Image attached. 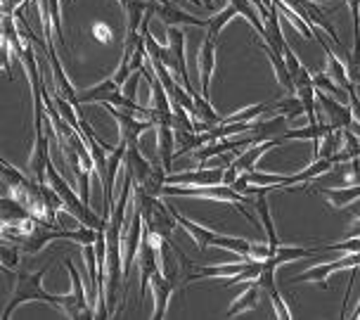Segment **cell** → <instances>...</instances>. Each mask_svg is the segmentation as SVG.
Returning <instances> with one entry per match:
<instances>
[{"label": "cell", "instance_id": "obj_11", "mask_svg": "<svg viewBox=\"0 0 360 320\" xmlns=\"http://www.w3.org/2000/svg\"><path fill=\"white\" fill-rule=\"evenodd\" d=\"M282 143L280 138H273V140H263L261 145H252L247 147V150H242L240 155L235 157V166L240 169V174H249V171L256 169V164H259V159L266 155V152H270L273 147H278Z\"/></svg>", "mask_w": 360, "mask_h": 320}, {"label": "cell", "instance_id": "obj_25", "mask_svg": "<svg viewBox=\"0 0 360 320\" xmlns=\"http://www.w3.org/2000/svg\"><path fill=\"white\" fill-rule=\"evenodd\" d=\"M313 83H315V88H318V91H325V93H330L332 98H339L342 100L344 98V88H339V83L332 79L330 74H315L313 76ZM349 95V93H346Z\"/></svg>", "mask_w": 360, "mask_h": 320}, {"label": "cell", "instance_id": "obj_13", "mask_svg": "<svg viewBox=\"0 0 360 320\" xmlns=\"http://www.w3.org/2000/svg\"><path fill=\"white\" fill-rule=\"evenodd\" d=\"M254 209H256V214H259L261 221H263V235H266L268 245L278 249L280 247V238H278V230H275L273 216H270V202H268L266 192H261V195L254 197Z\"/></svg>", "mask_w": 360, "mask_h": 320}, {"label": "cell", "instance_id": "obj_2", "mask_svg": "<svg viewBox=\"0 0 360 320\" xmlns=\"http://www.w3.org/2000/svg\"><path fill=\"white\" fill-rule=\"evenodd\" d=\"M152 292H154V316L157 320H162L166 316V309H169V299L171 294L178 290V287H183V271H176L171 275H166L162 268H159L157 273L152 275Z\"/></svg>", "mask_w": 360, "mask_h": 320}, {"label": "cell", "instance_id": "obj_15", "mask_svg": "<svg viewBox=\"0 0 360 320\" xmlns=\"http://www.w3.org/2000/svg\"><path fill=\"white\" fill-rule=\"evenodd\" d=\"M261 287L256 285V280H252V285L244 290L240 297L235 299L233 304L228 306V311H225V318H235L237 313H242V311H254L256 306H259V302H261Z\"/></svg>", "mask_w": 360, "mask_h": 320}, {"label": "cell", "instance_id": "obj_29", "mask_svg": "<svg viewBox=\"0 0 360 320\" xmlns=\"http://www.w3.org/2000/svg\"><path fill=\"white\" fill-rule=\"evenodd\" d=\"M93 36L98 38L100 43H109L112 41V29H109L105 22H95L93 24Z\"/></svg>", "mask_w": 360, "mask_h": 320}, {"label": "cell", "instance_id": "obj_32", "mask_svg": "<svg viewBox=\"0 0 360 320\" xmlns=\"http://www.w3.org/2000/svg\"><path fill=\"white\" fill-rule=\"evenodd\" d=\"M128 3H131V0H119V5H121L124 10H128Z\"/></svg>", "mask_w": 360, "mask_h": 320}, {"label": "cell", "instance_id": "obj_26", "mask_svg": "<svg viewBox=\"0 0 360 320\" xmlns=\"http://www.w3.org/2000/svg\"><path fill=\"white\" fill-rule=\"evenodd\" d=\"M19 254H22V249H19L17 245L10 247L8 242H3L0 256H3V268H5V271H19Z\"/></svg>", "mask_w": 360, "mask_h": 320}, {"label": "cell", "instance_id": "obj_7", "mask_svg": "<svg viewBox=\"0 0 360 320\" xmlns=\"http://www.w3.org/2000/svg\"><path fill=\"white\" fill-rule=\"evenodd\" d=\"M214 69H216V41L204 36L202 48H199V93H202L204 98H209Z\"/></svg>", "mask_w": 360, "mask_h": 320}, {"label": "cell", "instance_id": "obj_9", "mask_svg": "<svg viewBox=\"0 0 360 320\" xmlns=\"http://www.w3.org/2000/svg\"><path fill=\"white\" fill-rule=\"evenodd\" d=\"M166 36H169V38H166V43H169L173 57L178 60V76H180V81H183L185 91H190L192 95H195L197 91L192 88L190 76H188V64H185V31H180L178 27H169Z\"/></svg>", "mask_w": 360, "mask_h": 320}, {"label": "cell", "instance_id": "obj_12", "mask_svg": "<svg viewBox=\"0 0 360 320\" xmlns=\"http://www.w3.org/2000/svg\"><path fill=\"white\" fill-rule=\"evenodd\" d=\"M169 211L173 214V219L178 221V226H183L188 233L192 235V240L197 242V247H199V252H204L209 245H211V240L216 238V230H209V228H204V226H199V223H195V221H190L188 216H183L180 211L173 207V204H169Z\"/></svg>", "mask_w": 360, "mask_h": 320}, {"label": "cell", "instance_id": "obj_27", "mask_svg": "<svg viewBox=\"0 0 360 320\" xmlns=\"http://www.w3.org/2000/svg\"><path fill=\"white\" fill-rule=\"evenodd\" d=\"M268 297H270V304H273V309H275V318H280V320H289V318H292V311H289V306L285 304V299H282L280 290L270 292Z\"/></svg>", "mask_w": 360, "mask_h": 320}, {"label": "cell", "instance_id": "obj_30", "mask_svg": "<svg viewBox=\"0 0 360 320\" xmlns=\"http://www.w3.org/2000/svg\"><path fill=\"white\" fill-rule=\"evenodd\" d=\"M240 178V169H237L235 164L225 166V174H223V183L225 185H235V181Z\"/></svg>", "mask_w": 360, "mask_h": 320}, {"label": "cell", "instance_id": "obj_31", "mask_svg": "<svg viewBox=\"0 0 360 320\" xmlns=\"http://www.w3.org/2000/svg\"><path fill=\"white\" fill-rule=\"evenodd\" d=\"M138 79H140V76L135 74V76H131V79L124 83V88H121V91H124L126 98H135V91H138V88H135V86H138Z\"/></svg>", "mask_w": 360, "mask_h": 320}, {"label": "cell", "instance_id": "obj_14", "mask_svg": "<svg viewBox=\"0 0 360 320\" xmlns=\"http://www.w3.org/2000/svg\"><path fill=\"white\" fill-rule=\"evenodd\" d=\"M157 136H159V162L171 174L173 159H176V147H178L176 131H173V126H157Z\"/></svg>", "mask_w": 360, "mask_h": 320}, {"label": "cell", "instance_id": "obj_8", "mask_svg": "<svg viewBox=\"0 0 360 320\" xmlns=\"http://www.w3.org/2000/svg\"><path fill=\"white\" fill-rule=\"evenodd\" d=\"M157 15L166 24V27H178V24H190V27H202L207 29L209 19H199L195 15H188L180 8L171 3V0H157Z\"/></svg>", "mask_w": 360, "mask_h": 320}, {"label": "cell", "instance_id": "obj_19", "mask_svg": "<svg viewBox=\"0 0 360 320\" xmlns=\"http://www.w3.org/2000/svg\"><path fill=\"white\" fill-rule=\"evenodd\" d=\"M121 91V86L117 81H114V76L112 79H107V81H102L100 86H95L93 91H86V93H81L79 95V100H81V105H86V102H109V98H112L114 93H119Z\"/></svg>", "mask_w": 360, "mask_h": 320}, {"label": "cell", "instance_id": "obj_1", "mask_svg": "<svg viewBox=\"0 0 360 320\" xmlns=\"http://www.w3.org/2000/svg\"><path fill=\"white\" fill-rule=\"evenodd\" d=\"M45 273H48V268H43V271H38V273L22 271V268L15 271V275H17L15 292H12L10 304L3 309V316L0 318H10V313L15 311L17 306H22L27 302H43L48 306H57V309H62L67 318H83V311H81L79 302H76L74 292L62 294V297H53V294H48L43 290V275Z\"/></svg>", "mask_w": 360, "mask_h": 320}, {"label": "cell", "instance_id": "obj_28", "mask_svg": "<svg viewBox=\"0 0 360 320\" xmlns=\"http://www.w3.org/2000/svg\"><path fill=\"white\" fill-rule=\"evenodd\" d=\"M50 3V15H53V24H55V34L60 38V43L64 46V34H62V15H60V0H48Z\"/></svg>", "mask_w": 360, "mask_h": 320}, {"label": "cell", "instance_id": "obj_6", "mask_svg": "<svg viewBox=\"0 0 360 320\" xmlns=\"http://www.w3.org/2000/svg\"><path fill=\"white\" fill-rule=\"evenodd\" d=\"M105 110L117 117V121L121 124V136L128 138V143L140 145V136H143L145 131H150V128H154V124L150 119H145V121L135 119L138 114H131V112L119 110V107H112V105H105Z\"/></svg>", "mask_w": 360, "mask_h": 320}, {"label": "cell", "instance_id": "obj_23", "mask_svg": "<svg viewBox=\"0 0 360 320\" xmlns=\"http://www.w3.org/2000/svg\"><path fill=\"white\" fill-rule=\"evenodd\" d=\"M275 114H282L287 121H294V119L304 117L306 107H304V102L299 100V95H287L285 100L275 102Z\"/></svg>", "mask_w": 360, "mask_h": 320}, {"label": "cell", "instance_id": "obj_4", "mask_svg": "<svg viewBox=\"0 0 360 320\" xmlns=\"http://www.w3.org/2000/svg\"><path fill=\"white\" fill-rule=\"evenodd\" d=\"M225 166H202L197 171H183V174H169V185H221Z\"/></svg>", "mask_w": 360, "mask_h": 320}, {"label": "cell", "instance_id": "obj_18", "mask_svg": "<svg viewBox=\"0 0 360 320\" xmlns=\"http://www.w3.org/2000/svg\"><path fill=\"white\" fill-rule=\"evenodd\" d=\"M332 166H334L332 159H323V157L315 159V162L311 166H306L304 171H299V174H294V176H287V185H285V188H292V185H297V183H301V185L311 183L313 178H318V176L327 174V171H332ZM285 188H282V190H285Z\"/></svg>", "mask_w": 360, "mask_h": 320}, {"label": "cell", "instance_id": "obj_24", "mask_svg": "<svg viewBox=\"0 0 360 320\" xmlns=\"http://www.w3.org/2000/svg\"><path fill=\"white\" fill-rule=\"evenodd\" d=\"M154 110H159V112H173L171 110V98H169V93H166V88H164V83L159 81V79H154L152 81V105Z\"/></svg>", "mask_w": 360, "mask_h": 320}, {"label": "cell", "instance_id": "obj_17", "mask_svg": "<svg viewBox=\"0 0 360 320\" xmlns=\"http://www.w3.org/2000/svg\"><path fill=\"white\" fill-rule=\"evenodd\" d=\"M330 124H308L304 128H287L285 133H282V143H287V140H313L315 143V150H318L320 140H323V136L327 131H330Z\"/></svg>", "mask_w": 360, "mask_h": 320}, {"label": "cell", "instance_id": "obj_22", "mask_svg": "<svg viewBox=\"0 0 360 320\" xmlns=\"http://www.w3.org/2000/svg\"><path fill=\"white\" fill-rule=\"evenodd\" d=\"M235 15H240V12H237V8H235L233 3H228L223 10L214 12V15L209 17V22H207V36H209V38H214V41H216V38L221 36L223 27H225V24H228Z\"/></svg>", "mask_w": 360, "mask_h": 320}, {"label": "cell", "instance_id": "obj_5", "mask_svg": "<svg viewBox=\"0 0 360 320\" xmlns=\"http://www.w3.org/2000/svg\"><path fill=\"white\" fill-rule=\"evenodd\" d=\"M318 105H323V112L327 114V124L337 131L342 128H351L353 126V112L351 105H342L339 98H332L330 93L318 91Z\"/></svg>", "mask_w": 360, "mask_h": 320}, {"label": "cell", "instance_id": "obj_21", "mask_svg": "<svg viewBox=\"0 0 360 320\" xmlns=\"http://www.w3.org/2000/svg\"><path fill=\"white\" fill-rule=\"evenodd\" d=\"M318 254H325V247H318V249H306V247H278L275 256L270 259L275 261L278 266L282 264H289V261H297V259H304V256H318Z\"/></svg>", "mask_w": 360, "mask_h": 320}, {"label": "cell", "instance_id": "obj_20", "mask_svg": "<svg viewBox=\"0 0 360 320\" xmlns=\"http://www.w3.org/2000/svg\"><path fill=\"white\" fill-rule=\"evenodd\" d=\"M211 245L221 247V249H230L233 254H240L247 261H254L252 259V240H247V238H225V235L218 233L216 238L211 240Z\"/></svg>", "mask_w": 360, "mask_h": 320}, {"label": "cell", "instance_id": "obj_10", "mask_svg": "<svg viewBox=\"0 0 360 320\" xmlns=\"http://www.w3.org/2000/svg\"><path fill=\"white\" fill-rule=\"evenodd\" d=\"M124 166H126L128 174L133 176L135 185H145L147 178H150V174H152V162L143 157V150H140V145H135V143H128Z\"/></svg>", "mask_w": 360, "mask_h": 320}, {"label": "cell", "instance_id": "obj_3", "mask_svg": "<svg viewBox=\"0 0 360 320\" xmlns=\"http://www.w3.org/2000/svg\"><path fill=\"white\" fill-rule=\"evenodd\" d=\"M358 266H360V252L346 254L344 259L332 261V264H320V266L308 268L306 273L299 275L297 283H318L325 290V287H327V278H330L334 271H353V268H358Z\"/></svg>", "mask_w": 360, "mask_h": 320}, {"label": "cell", "instance_id": "obj_16", "mask_svg": "<svg viewBox=\"0 0 360 320\" xmlns=\"http://www.w3.org/2000/svg\"><path fill=\"white\" fill-rule=\"evenodd\" d=\"M318 192L330 200L334 209H344V207H349V204L360 200V183L346 185V188H320Z\"/></svg>", "mask_w": 360, "mask_h": 320}]
</instances>
